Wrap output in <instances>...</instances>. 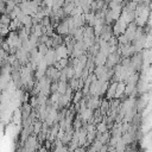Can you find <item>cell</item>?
Segmentation results:
<instances>
[{
    "label": "cell",
    "mask_w": 152,
    "mask_h": 152,
    "mask_svg": "<svg viewBox=\"0 0 152 152\" xmlns=\"http://www.w3.org/2000/svg\"><path fill=\"white\" fill-rule=\"evenodd\" d=\"M66 88H68L66 81H57V93H59L61 95H63L65 93Z\"/></svg>",
    "instance_id": "7"
},
{
    "label": "cell",
    "mask_w": 152,
    "mask_h": 152,
    "mask_svg": "<svg viewBox=\"0 0 152 152\" xmlns=\"http://www.w3.org/2000/svg\"><path fill=\"white\" fill-rule=\"evenodd\" d=\"M124 94H125V83L120 81V82H118V84H116V89H115L114 99H121Z\"/></svg>",
    "instance_id": "6"
},
{
    "label": "cell",
    "mask_w": 152,
    "mask_h": 152,
    "mask_svg": "<svg viewBox=\"0 0 152 152\" xmlns=\"http://www.w3.org/2000/svg\"><path fill=\"white\" fill-rule=\"evenodd\" d=\"M43 5L46 7H51L52 6V0H43Z\"/></svg>",
    "instance_id": "14"
},
{
    "label": "cell",
    "mask_w": 152,
    "mask_h": 152,
    "mask_svg": "<svg viewBox=\"0 0 152 152\" xmlns=\"http://www.w3.org/2000/svg\"><path fill=\"white\" fill-rule=\"evenodd\" d=\"M56 31L59 36H68L69 26H68V23H66V18H63V20L59 21V24L56 26Z\"/></svg>",
    "instance_id": "3"
},
{
    "label": "cell",
    "mask_w": 152,
    "mask_h": 152,
    "mask_svg": "<svg viewBox=\"0 0 152 152\" xmlns=\"http://www.w3.org/2000/svg\"><path fill=\"white\" fill-rule=\"evenodd\" d=\"M82 91L81 90H78V91H76V94H75V96H74V99H72V101L75 102V103H77V102H80V100L82 99Z\"/></svg>",
    "instance_id": "13"
},
{
    "label": "cell",
    "mask_w": 152,
    "mask_h": 152,
    "mask_svg": "<svg viewBox=\"0 0 152 152\" xmlns=\"http://www.w3.org/2000/svg\"><path fill=\"white\" fill-rule=\"evenodd\" d=\"M64 4V0H52V6H51V11L56 12L58 8H62Z\"/></svg>",
    "instance_id": "9"
},
{
    "label": "cell",
    "mask_w": 152,
    "mask_h": 152,
    "mask_svg": "<svg viewBox=\"0 0 152 152\" xmlns=\"http://www.w3.org/2000/svg\"><path fill=\"white\" fill-rule=\"evenodd\" d=\"M83 14V10H82V7L81 6H77V7H74V10L71 11V13H70V15L71 17H74V15H82Z\"/></svg>",
    "instance_id": "10"
},
{
    "label": "cell",
    "mask_w": 152,
    "mask_h": 152,
    "mask_svg": "<svg viewBox=\"0 0 152 152\" xmlns=\"http://www.w3.org/2000/svg\"><path fill=\"white\" fill-rule=\"evenodd\" d=\"M40 129H42V122L40 121H34L33 122V133L39 134Z\"/></svg>",
    "instance_id": "12"
},
{
    "label": "cell",
    "mask_w": 152,
    "mask_h": 152,
    "mask_svg": "<svg viewBox=\"0 0 152 152\" xmlns=\"http://www.w3.org/2000/svg\"><path fill=\"white\" fill-rule=\"evenodd\" d=\"M2 1H4V2H6V1H8V0H2Z\"/></svg>",
    "instance_id": "16"
},
{
    "label": "cell",
    "mask_w": 152,
    "mask_h": 152,
    "mask_svg": "<svg viewBox=\"0 0 152 152\" xmlns=\"http://www.w3.org/2000/svg\"><path fill=\"white\" fill-rule=\"evenodd\" d=\"M55 57H56V62L62 58H68V51L64 44H61L55 48Z\"/></svg>",
    "instance_id": "2"
},
{
    "label": "cell",
    "mask_w": 152,
    "mask_h": 152,
    "mask_svg": "<svg viewBox=\"0 0 152 152\" xmlns=\"http://www.w3.org/2000/svg\"><path fill=\"white\" fill-rule=\"evenodd\" d=\"M84 151H86V148H84L83 146H78V147H77V148H75L72 152H84Z\"/></svg>",
    "instance_id": "15"
},
{
    "label": "cell",
    "mask_w": 152,
    "mask_h": 152,
    "mask_svg": "<svg viewBox=\"0 0 152 152\" xmlns=\"http://www.w3.org/2000/svg\"><path fill=\"white\" fill-rule=\"evenodd\" d=\"M107 129H108V127H107V125H106L104 121H100V122H97L96 126H95V131H96L99 134L107 132Z\"/></svg>",
    "instance_id": "8"
},
{
    "label": "cell",
    "mask_w": 152,
    "mask_h": 152,
    "mask_svg": "<svg viewBox=\"0 0 152 152\" xmlns=\"http://www.w3.org/2000/svg\"><path fill=\"white\" fill-rule=\"evenodd\" d=\"M137 28H138V26H137V24H135L134 21H132V23H129V24L127 25V27H126V30H125L124 34H125V37L127 38V40H128L129 43H132V42H133Z\"/></svg>",
    "instance_id": "1"
},
{
    "label": "cell",
    "mask_w": 152,
    "mask_h": 152,
    "mask_svg": "<svg viewBox=\"0 0 152 152\" xmlns=\"http://www.w3.org/2000/svg\"><path fill=\"white\" fill-rule=\"evenodd\" d=\"M43 58H44V61L46 62L48 66L53 65V63L56 62V57H55V49H51V48H50V49L48 50L46 55H45Z\"/></svg>",
    "instance_id": "4"
},
{
    "label": "cell",
    "mask_w": 152,
    "mask_h": 152,
    "mask_svg": "<svg viewBox=\"0 0 152 152\" xmlns=\"http://www.w3.org/2000/svg\"><path fill=\"white\" fill-rule=\"evenodd\" d=\"M59 96H61V94L59 93H52V95H51V97H50V103H52V104H55V103H57L58 102V100H59Z\"/></svg>",
    "instance_id": "11"
},
{
    "label": "cell",
    "mask_w": 152,
    "mask_h": 152,
    "mask_svg": "<svg viewBox=\"0 0 152 152\" xmlns=\"http://www.w3.org/2000/svg\"><path fill=\"white\" fill-rule=\"evenodd\" d=\"M116 84H118V82H112L110 86L107 88V90H106V97H107V100H113L114 99Z\"/></svg>",
    "instance_id": "5"
}]
</instances>
